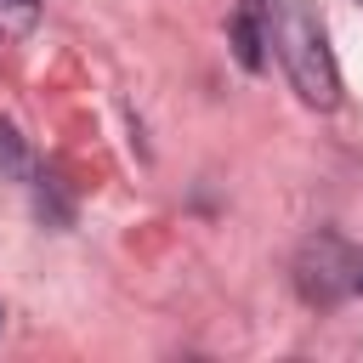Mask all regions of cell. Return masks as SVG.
Returning a JSON list of instances; mask_svg holds the SVG:
<instances>
[{
    "label": "cell",
    "mask_w": 363,
    "mask_h": 363,
    "mask_svg": "<svg viewBox=\"0 0 363 363\" xmlns=\"http://www.w3.org/2000/svg\"><path fill=\"white\" fill-rule=\"evenodd\" d=\"M40 23V0H0V40H23Z\"/></svg>",
    "instance_id": "277c9868"
},
{
    "label": "cell",
    "mask_w": 363,
    "mask_h": 363,
    "mask_svg": "<svg viewBox=\"0 0 363 363\" xmlns=\"http://www.w3.org/2000/svg\"><path fill=\"white\" fill-rule=\"evenodd\" d=\"M40 216H51V221H68V199H62L57 176H40Z\"/></svg>",
    "instance_id": "8992f818"
},
{
    "label": "cell",
    "mask_w": 363,
    "mask_h": 363,
    "mask_svg": "<svg viewBox=\"0 0 363 363\" xmlns=\"http://www.w3.org/2000/svg\"><path fill=\"white\" fill-rule=\"evenodd\" d=\"M0 329H6V312H0Z\"/></svg>",
    "instance_id": "ba28073f"
},
{
    "label": "cell",
    "mask_w": 363,
    "mask_h": 363,
    "mask_svg": "<svg viewBox=\"0 0 363 363\" xmlns=\"http://www.w3.org/2000/svg\"><path fill=\"white\" fill-rule=\"evenodd\" d=\"M357 289H363V255H357Z\"/></svg>",
    "instance_id": "52a82bcc"
},
{
    "label": "cell",
    "mask_w": 363,
    "mask_h": 363,
    "mask_svg": "<svg viewBox=\"0 0 363 363\" xmlns=\"http://www.w3.org/2000/svg\"><path fill=\"white\" fill-rule=\"evenodd\" d=\"M255 6H261L267 45L284 62L295 96L306 108H335L340 102V68H335V51H329L318 6L312 0H255Z\"/></svg>",
    "instance_id": "6da1fadb"
},
{
    "label": "cell",
    "mask_w": 363,
    "mask_h": 363,
    "mask_svg": "<svg viewBox=\"0 0 363 363\" xmlns=\"http://www.w3.org/2000/svg\"><path fill=\"white\" fill-rule=\"evenodd\" d=\"M295 289L312 306H335L357 289V250L340 233H312L295 255Z\"/></svg>",
    "instance_id": "7a4b0ae2"
},
{
    "label": "cell",
    "mask_w": 363,
    "mask_h": 363,
    "mask_svg": "<svg viewBox=\"0 0 363 363\" xmlns=\"http://www.w3.org/2000/svg\"><path fill=\"white\" fill-rule=\"evenodd\" d=\"M261 45H267L261 6H255V0H244V6H238V17H233V51H238V62H244V68H261Z\"/></svg>",
    "instance_id": "3957f363"
},
{
    "label": "cell",
    "mask_w": 363,
    "mask_h": 363,
    "mask_svg": "<svg viewBox=\"0 0 363 363\" xmlns=\"http://www.w3.org/2000/svg\"><path fill=\"white\" fill-rule=\"evenodd\" d=\"M28 170V159H23V136L0 119V176H23Z\"/></svg>",
    "instance_id": "5b68a950"
}]
</instances>
